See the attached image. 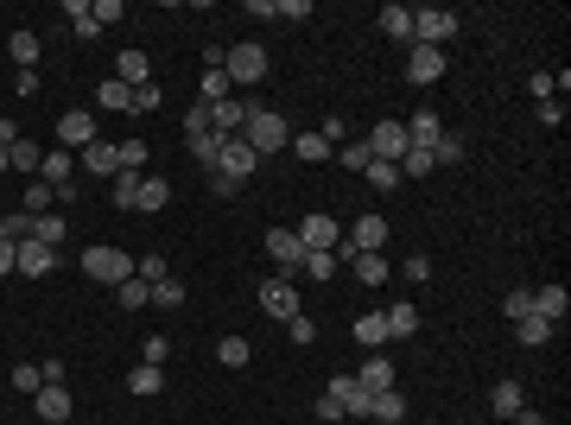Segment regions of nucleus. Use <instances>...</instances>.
I'll return each mask as SVG.
<instances>
[{
    "mask_svg": "<svg viewBox=\"0 0 571 425\" xmlns=\"http://www.w3.org/2000/svg\"><path fill=\"white\" fill-rule=\"evenodd\" d=\"M83 274L96 285H121V280H134V254L128 248H109V242H96V248H83V261H77Z\"/></svg>",
    "mask_w": 571,
    "mask_h": 425,
    "instance_id": "nucleus-1",
    "label": "nucleus"
},
{
    "mask_svg": "<svg viewBox=\"0 0 571 425\" xmlns=\"http://www.w3.org/2000/svg\"><path fill=\"white\" fill-rule=\"evenodd\" d=\"M223 77H229V89H254V83L267 77V51H261L254 38L229 45V51H223Z\"/></svg>",
    "mask_w": 571,
    "mask_h": 425,
    "instance_id": "nucleus-2",
    "label": "nucleus"
},
{
    "mask_svg": "<svg viewBox=\"0 0 571 425\" xmlns=\"http://www.w3.org/2000/svg\"><path fill=\"white\" fill-rule=\"evenodd\" d=\"M242 140L267 159V152H286V146H292V128H286V115H274V109H254L248 128H242Z\"/></svg>",
    "mask_w": 571,
    "mask_h": 425,
    "instance_id": "nucleus-3",
    "label": "nucleus"
},
{
    "mask_svg": "<svg viewBox=\"0 0 571 425\" xmlns=\"http://www.w3.org/2000/svg\"><path fill=\"white\" fill-rule=\"evenodd\" d=\"M451 38H457V13H451V6H413V45L444 51Z\"/></svg>",
    "mask_w": 571,
    "mask_h": 425,
    "instance_id": "nucleus-4",
    "label": "nucleus"
},
{
    "mask_svg": "<svg viewBox=\"0 0 571 425\" xmlns=\"http://www.w3.org/2000/svg\"><path fill=\"white\" fill-rule=\"evenodd\" d=\"M254 298H261V311H267V317H298V285H292V274H274V280H261V292H254Z\"/></svg>",
    "mask_w": 571,
    "mask_h": 425,
    "instance_id": "nucleus-5",
    "label": "nucleus"
},
{
    "mask_svg": "<svg viewBox=\"0 0 571 425\" xmlns=\"http://www.w3.org/2000/svg\"><path fill=\"white\" fill-rule=\"evenodd\" d=\"M298 242H305V254H337L343 248V223L337 216H305L298 223Z\"/></svg>",
    "mask_w": 571,
    "mask_h": 425,
    "instance_id": "nucleus-6",
    "label": "nucleus"
},
{
    "mask_svg": "<svg viewBox=\"0 0 571 425\" xmlns=\"http://www.w3.org/2000/svg\"><path fill=\"white\" fill-rule=\"evenodd\" d=\"M324 394H330V400H337V407H343V420H369V400H375V394H369V388H362V381H356V375H330V388H324Z\"/></svg>",
    "mask_w": 571,
    "mask_h": 425,
    "instance_id": "nucleus-7",
    "label": "nucleus"
},
{
    "mask_svg": "<svg viewBox=\"0 0 571 425\" xmlns=\"http://www.w3.org/2000/svg\"><path fill=\"white\" fill-rule=\"evenodd\" d=\"M89 140H102V128H96V115H89V109L57 115V146H64V152H83Z\"/></svg>",
    "mask_w": 571,
    "mask_h": 425,
    "instance_id": "nucleus-8",
    "label": "nucleus"
},
{
    "mask_svg": "<svg viewBox=\"0 0 571 425\" xmlns=\"http://www.w3.org/2000/svg\"><path fill=\"white\" fill-rule=\"evenodd\" d=\"M216 171H229V178H242V184H248V178L261 171V152L235 134V140H223V152H216Z\"/></svg>",
    "mask_w": 571,
    "mask_h": 425,
    "instance_id": "nucleus-9",
    "label": "nucleus"
},
{
    "mask_svg": "<svg viewBox=\"0 0 571 425\" xmlns=\"http://www.w3.org/2000/svg\"><path fill=\"white\" fill-rule=\"evenodd\" d=\"M32 407H38V420H45V425H64L70 413H77V400H70V388H64V381H45V388L32 394Z\"/></svg>",
    "mask_w": 571,
    "mask_h": 425,
    "instance_id": "nucleus-10",
    "label": "nucleus"
},
{
    "mask_svg": "<svg viewBox=\"0 0 571 425\" xmlns=\"http://www.w3.org/2000/svg\"><path fill=\"white\" fill-rule=\"evenodd\" d=\"M407 121H375V134H369V152L375 159H388V165H400V152H407Z\"/></svg>",
    "mask_w": 571,
    "mask_h": 425,
    "instance_id": "nucleus-11",
    "label": "nucleus"
},
{
    "mask_svg": "<svg viewBox=\"0 0 571 425\" xmlns=\"http://www.w3.org/2000/svg\"><path fill=\"white\" fill-rule=\"evenodd\" d=\"M267 254H274V267H280V274H298V261H305L298 229H267Z\"/></svg>",
    "mask_w": 571,
    "mask_h": 425,
    "instance_id": "nucleus-12",
    "label": "nucleus"
},
{
    "mask_svg": "<svg viewBox=\"0 0 571 425\" xmlns=\"http://www.w3.org/2000/svg\"><path fill=\"white\" fill-rule=\"evenodd\" d=\"M109 77H115V83H128V89H146V83H152V57H146V51H121Z\"/></svg>",
    "mask_w": 571,
    "mask_h": 425,
    "instance_id": "nucleus-13",
    "label": "nucleus"
},
{
    "mask_svg": "<svg viewBox=\"0 0 571 425\" xmlns=\"http://www.w3.org/2000/svg\"><path fill=\"white\" fill-rule=\"evenodd\" d=\"M407 140L413 146H438L444 140V115H438V109H413V115H407Z\"/></svg>",
    "mask_w": 571,
    "mask_h": 425,
    "instance_id": "nucleus-14",
    "label": "nucleus"
},
{
    "mask_svg": "<svg viewBox=\"0 0 571 425\" xmlns=\"http://www.w3.org/2000/svg\"><path fill=\"white\" fill-rule=\"evenodd\" d=\"M407 77H413V83H438V77H444V51L413 45V51H407Z\"/></svg>",
    "mask_w": 571,
    "mask_h": 425,
    "instance_id": "nucleus-15",
    "label": "nucleus"
},
{
    "mask_svg": "<svg viewBox=\"0 0 571 425\" xmlns=\"http://www.w3.org/2000/svg\"><path fill=\"white\" fill-rule=\"evenodd\" d=\"M375 26H381L388 38H400V45H413V6H400V0H388V6L375 13Z\"/></svg>",
    "mask_w": 571,
    "mask_h": 425,
    "instance_id": "nucleus-16",
    "label": "nucleus"
},
{
    "mask_svg": "<svg viewBox=\"0 0 571 425\" xmlns=\"http://www.w3.org/2000/svg\"><path fill=\"white\" fill-rule=\"evenodd\" d=\"M70 171H77V152H64V146H51V152L38 159V178H45L51 191H64V184H70Z\"/></svg>",
    "mask_w": 571,
    "mask_h": 425,
    "instance_id": "nucleus-17",
    "label": "nucleus"
},
{
    "mask_svg": "<svg viewBox=\"0 0 571 425\" xmlns=\"http://www.w3.org/2000/svg\"><path fill=\"white\" fill-rule=\"evenodd\" d=\"M77 165H83V171H102V178H115V171H121V159H115V140H89L83 152H77Z\"/></svg>",
    "mask_w": 571,
    "mask_h": 425,
    "instance_id": "nucleus-18",
    "label": "nucleus"
},
{
    "mask_svg": "<svg viewBox=\"0 0 571 425\" xmlns=\"http://www.w3.org/2000/svg\"><path fill=\"white\" fill-rule=\"evenodd\" d=\"M19 274H57V248L51 242H19Z\"/></svg>",
    "mask_w": 571,
    "mask_h": 425,
    "instance_id": "nucleus-19",
    "label": "nucleus"
},
{
    "mask_svg": "<svg viewBox=\"0 0 571 425\" xmlns=\"http://www.w3.org/2000/svg\"><path fill=\"white\" fill-rule=\"evenodd\" d=\"M356 381H362L369 394H388V388H394V362H388V356H369V362L356 368Z\"/></svg>",
    "mask_w": 571,
    "mask_h": 425,
    "instance_id": "nucleus-20",
    "label": "nucleus"
},
{
    "mask_svg": "<svg viewBox=\"0 0 571 425\" xmlns=\"http://www.w3.org/2000/svg\"><path fill=\"white\" fill-rule=\"evenodd\" d=\"M534 311H540L546 324H566V311H571L566 285H540V292H534Z\"/></svg>",
    "mask_w": 571,
    "mask_h": 425,
    "instance_id": "nucleus-21",
    "label": "nucleus"
},
{
    "mask_svg": "<svg viewBox=\"0 0 571 425\" xmlns=\"http://www.w3.org/2000/svg\"><path fill=\"white\" fill-rule=\"evenodd\" d=\"M165 203H171V184H165L159 171H152V178H140V197H134V210H146V216H159Z\"/></svg>",
    "mask_w": 571,
    "mask_h": 425,
    "instance_id": "nucleus-22",
    "label": "nucleus"
},
{
    "mask_svg": "<svg viewBox=\"0 0 571 425\" xmlns=\"http://www.w3.org/2000/svg\"><path fill=\"white\" fill-rule=\"evenodd\" d=\"M6 57H13L19 70H32V64H38V32H32V26H19V32L6 38Z\"/></svg>",
    "mask_w": 571,
    "mask_h": 425,
    "instance_id": "nucleus-23",
    "label": "nucleus"
},
{
    "mask_svg": "<svg viewBox=\"0 0 571 425\" xmlns=\"http://www.w3.org/2000/svg\"><path fill=\"white\" fill-rule=\"evenodd\" d=\"M553 330H559V324H546L540 311H527V317H514V337H521L527 349H540V343H553Z\"/></svg>",
    "mask_w": 571,
    "mask_h": 425,
    "instance_id": "nucleus-24",
    "label": "nucleus"
},
{
    "mask_svg": "<svg viewBox=\"0 0 571 425\" xmlns=\"http://www.w3.org/2000/svg\"><path fill=\"white\" fill-rule=\"evenodd\" d=\"M489 407H495V420H514V413H521V407H527V394H521V381H514V375H508V381H502V388H495V394H489Z\"/></svg>",
    "mask_w": 571,
    "mask_h": 425,
    "instance_id": "nucleus-25",
    "label": "nucleus"
},
{
    "mask_svg": "<svg viewBox=\"0 0 571 425\" xmlns=\"http://www.w3.org/2000/svg\"><path fill=\"white\" fill-rule=\"evenodd\" d=\"M369 420H375V425H400V420H407V400L388 388V394H375V400H369Z\"/></svg>",
    "mask_w": 571,
    "mask_h": 425,
    "instance_id": "nucleus-26",
    "label": "nucleus"
},
{
    "mask_svg": "<svg viewBox=\"0 0 571 425\" xmlns=\"http://www.w3.org/2000/svg\"><path fill=\"white\" fill-rule=\"evenodd\" d=\"M184 146H191V159H203V165L216 171V152H223V140H216L210 128H184Z\"/></svg>",
    "mask_w": 571,
    "mask_h": 425,
    "instance_id": "nucleus-27",
    "label": "nucleus"
},
{
    "mask_svg": "<svg viewBox=\"0 0 571 425\" xmlns=\"http://www.w3.org/2000/svg\"><path fill=\"white\" fill-rule=\"evenodd\" d=\"M356 343H362V349H381V343H394V337H388V317H381V311L356 317Z\"/></svg>",
    "mask_w": 571,
    "mask_h": 425,
    "instance_id": "nucleus-28",
    "label": "nucleus"
},
{
    "mask_svg": "<svg viewBox=\"0 0 571 425\" xmlns=\"http://www.w3.org/2000/svg\"><path fill=\"white\" fill-rule=\"evenodd\" d=\"M216 362H223V368H248V362H254V343H248V337H223V343H216Z\"/></svg>",
    "mask_w": 571,
    "mask_h": 425,
    "instance_id": "nucleus-29",
    "label": "nucleus"
},
{
    "mask_svg": "<svg viewBox=\"0 0 571 425\" xmlns=\"http://www.w3.org/2000/svg\"><path fill=\"white\" fill-rule=\"evenodd\" d=\"M96 102H102V109H115V115H128L134 89H128V83H115V77H102V83H96Z\"/></svg>",
    "mask_w": 571,
    "mask_h": 425,
    "instance_id": "nucleus-30",
    "label": "nucleus"
},
{
    "mask_svg": "<svg viewBox=\"0 0 571 425\" xmlns=\"http://www.w3.org/2000/svg\"><path fill=\"white\" fill-rule=\"evenodd\" d=\"M381 317H388V337H400V343H407V337H413V330H420V311H413V305H407V298H400V305H394V311H381Z\"/></svg>",
    "mask_w": 571,
    "mask_h": 425,
    "instance_id": "nucleus-31",
    "label": "nucleus"
},
{
    "mask_svg": "<svg viewBox=\"0 0 571 425\" xmlns=\"http://www.w3.org/2000/svg\"><path fill=\"white\" fill-rule=\"evenodd\" d=\"M115 305H121V311H140V305H152V285H146L140 274L121 280V285H115Z\"/></svg>",
    "mask_w": 571,
    "mask_h": 425,
    "instance_id": "nucleus-32",
    "label": "nucleus"
},
{
    "mask_svg": "<svg viewBox=\"0 0 571 425\" xmlns=\"http://www.w3.org/2000/svg\"><path fill=\"white\" fill-rule=\"evenodd\" d=\"M6 159H13V171H32V178H38V159H45V146H38V140H13V146H6Z\"/></svg>",
    "mask_w": 571,
    "mask_h": 425,
    "instance_id": "nucleus-33",
    "label": "nucleus"
},
{
    "mask_svg": "<svg viewBox=\"0 0 571 425\" xmlns=\"http://www.w3.org/2000/svg\"><path fill=\"white\" fill-rule=\"evenodd\" d=\"M426 171H438L431 146H407V152H400V178H426Z\"/></svg>",
    "mask_w": 571,
    "mask_h": 425,
    "instance_id": "nucleus-34",
    "label": "nucleus"
},
{
    "mask_svg": "<svg viewBox=\"0 0 571 425\" xmlns=\"http://www.w3.org/2000/svg\"><path fill=\"white\" fill-rule=\"evenodd\" d=\"M292 152H298V159H305V165H317V159H330V152H337V146L324 140V134H292Z\"/></svg>",
    "mask_w": 571,
    "mask_h": 425,
    "instance_id": "nucleus-35",
    "label": "nucleus"
},
{
    "mask_svg": "<svg viewBox=\"0 0 571 425\" xmlns=\"http://www.w3.org/2000/svg\"><path fill=\"white\" fill-rule=\"evenodd\" d=\"M337 267H343V261H337V254H305V261H298V274H292V280H330V274H337Z\"/></svg>",
    "mask_w": 571,
    "mask_h": 425,
    "instance_id": "nucleus-36",
    "label": "nucleus"
},
{
    "mask_svg": "<svg viewBox=\"0 0 571 425\" xmlns=\"http://www.w3.org/2000/svg\"><path fill=\"white\" fill-rule=\"evenodd\" d=\"M349 267H356V280H362V285L388 280V261H381V254H349Z\"/></svg>",
    "mask_w": 571,
    "mask_h": 425,
    "instance_id": "nucleus-37",
    "label": "nucleus"
},
{
    "mask_svg": "<svg viewBox=\"0 0 571 425\" xmlns=\"http://www.w3.org/2000/svg\"><path fill=\"white\" fill-rule=\"evenodd\" d=\"M152 305H159V311H178V305H184V280H171V274L152 280Z\"/></svg>",
    "mask_w": 571,
    "mask_h": 425,
    "instance_id": "nucleus-38",
    "label": "nucleus"
},
{
    "mask_svg": "<svg viewBox=\"0 0 571 425\" xmlns=\"http://www.w3.org/2000/svg\"><path fill=\"white\" fill-rule=\"evenodd\" d=\"M159 388H165V375H159V368H152V362H140V368H134V375H128V394H159Z\"/></svg>",
    "mask_w": 571,
    "mask_h": 425,
    "instance_id": "nucleus-39",
    "label": "nucleus"
},
{
    "mask_svg": "<svg viewBox=\"0 0 571 425\" xmlns=\"http://www.w3.org/2000/svg\"><path fill=\"white\" fill-rule=\"evenodd\" d=\"M362 178H369L375 191H394V184H400V165H388V159H369V171H362Z\"/></svg>",
    "mask_w": 571,
    "mask_h": 425,
    "instance_id": "nucleus-40",
    "label": "nucleus"
},
{
    "mask_svg": "<svg viewBox=\"0 0 571 425\" xmlns=\"http://www.w3.org/2000/svg\"><path fill=\"white\" fill-rule=\"evenodd\" d=\"M64 229H70L64 216H32V242H51V248H57V242H64Z\"/></svg>",
    "mask_w": 571,
    "mask_h": 425,
    "instance_id": "nucleus-41",
    "label": "nucleus"
},
{
    "mask_svg": "<svg viewBox=\"0 0 571 425\" xmlns=\"http://www.w3.org/2000/svg\"><path fill=\"white\" fill-rule=\"evenodd\" d=\"M140 178H146V171H115V203H121V210H134V197H140Z\"/></svg>",
    "mask_w": 571,
    "mask_h": 425,
    "instance_id": "nucleus-42",
    "label": "nucleus"
},
{
    "mask_svg": "<svg viewBox=\"0 0 571 425\" xmlns=\"http://www.w3.org/2000/svg\"><path fill=\"white\" fill-rule=\"evenodd\" d=\"M337 159H343L349 171H369V159H375V152H369V140H343V146H337Z\"/></svg>",
    "mask_w": 571,
    "mask_h": 425,
    "instance_id": "nucleus-43",
    "label": "nucleus"
},
{
    "mask_svg": "<svg viewBox=\"0 0 571 425\" xmlns=\"http://www.w3.org/2000/svg\"><path fill=\"white\" fill-rule=\"evenodd\" d=\"M229 96H235L229 77H223V70H203V96H197V102H229Z\"/></svg>",
    "mask_w": 571,
    "mask_h": 425,
    "instance_id": "nucleus-44",
    "label": "nucleus"
},
{
    "mask_svg": "<svg viewBox=\"0 0 571 425\" xmlns=\"http://www.w3.org/2000/svg\"><path fill=\"white\" fill-rule=\"evenodd\" d=\"M45 210H51V184L32 178V184H26V216H45Z\"/></svg>",
    "mask_w": 571,
    "mask_h": 425,
    "instance_id": "nucleus-45",
    "label": "nucleus"
},
{
    "mask_svg": "<svg viewBox=\"0 0 571 425\" xmlns=\"http://www.w3.org/2000/svg\"><path fill=\"white\" fill-rule=\"evenodd\" d=\"M286 337H292L298 349H311V343H317V324H311V317L298 311V317H286Z\"/></svg>",
    "mask_w": 571,
    "mask_h": 425,
    "instance_id": "nucleus-46",
    "label": "nucleus"
},
{
    "mask_svg": "<svg viewBox=\"0 0 571 425\" xmlns=\"http://www.w3.org/2000/svg\"><path fill=\"white\" fill-rule=\"evenodd\" d=\"M115 159H121V171H140L146 165V140H115Z\"/></svg>",
    "mask_w": 571,
    "mask_h": 425,
    "instance_id": "nucleus-47",
    "label": "nucleus"
},
{
    "mask_svg": "<svg viewBox=\"0 0 571 425\" xmlns=\"http://www.w3.org/2000/svg\"><path fill=\"white\" fill-rule=\"evenodd\" d=\"M431 159H438V165H457V159H463V134H451V128H444V140L431 146Z\"/></svg>",
    "mask_w": 571,
    "mask_h": 425,
    "instance_id": "nucleus-48",
    "label": "nucleus"
},
{
    "mask_svg": "<svg viewBox=\"0 0 571 425\" xmlns=\"http://www.w3.org/2000/svg\"><path fill=\"white\" fill-rule=\"evenodd\" d=\"M502 311H508V324H514V317H527V311H534V292H527V285H514V292L502 298Z\"/></svg>",
    "mask_w": 571,
    "mask_h": 425,
    "instance_id": "nucleus-49",
    "label": "nucleus"
},
{
    "mask_svg": "<svg viewBox=\"0 0 571 425\" xmlns=\"http://www.w3.org/2000/svg\"><path fill=\"white\" fill-rule=\"evenodd\" d=\"M165 356H171V337H146L140 343V362H152V368H165Z\"/></svg>",
    "mask_w": 571,
    "mask_h": 425,
    "instance_id": "nucleus-50",
    "label": "nucleus"
},
{
    "mask_svg": "<svg viewBox=\"0 0 571 425\" xmlns=\"http://www.w3.org/2000/svg\"><path fill=\"white\" fill-rule=\"evenodd\" d=\"M121 13H128V6H121V0H89V19H96V26H115V19H121Z\"/></svg>",
    "mask_w": 571,
    "mask_h": 425,
    "instance_id": "nucleus-51",
    "label": "nucleus"
},
{
    "mask_svg": "<svg viewBox=\"0 0 571 425\" xmlns=\"http://www.w3.org/2000/svg\"><path fill=\"white\" fill-rule=\"evenodd\" d=\"M13 388H19V394H38V388H45V375H38L32 362H19V368H13Z\"/></svg>",
    "mask_w": 571,
    "mask_h": 425,
    "instance_id": "nucleus-52",
    "label": "nucleus"
},
{
    "mask_svg": "<svg viewBox=\"0 0 571 425\" xmlns=\"http://www.w3.org/2000/svg\"><path fill=\"white\" fill-rule=\"evenodd\" d=\"M159 109V83H146V89H134V102H128V115H152Z\"/></svg>",
    "mask_w": 571,
    "mask_h": 425,
    "instance_id": "nucleus-53",
    "label": "nucleus"
},
{
    "mask_svg": "<svg viewBox=\"0 0 571 425\" xmlns=\"http://www.w3.org/2000/svg\"><path fill=\"white\" fill-rule=\"evenodd\" d=\"M527 96H534V102H553V70H534V77H527Z\"/></svg>",
    "mask_w": 571,
    "mask_h": 425,
    "instance_id": "nucleus-54",
    "label": "nucleus"
},
{
    "mask_svg": "<svg viewBox=\"0 0 571 425\" xmlns=\"http://www.w3.org/2000/svg\"><path fill=\"white\" fill-rule=\"evenodd\" d=\"M134 274L152 285V280H165V261H159V254H140V261H134Z\"/></svg>",
    "mask_w": 571,
    "mask_h": 425,
    "instance_id": "nucleus-55",
    "label": "nucleus"
},
{
    "mask_svg": "<svg viewBox=\"0 0 571 425\" xmlns=\"http://www.w3.org/2000/svg\"><path fill=\"white\" fill-rule=\"evenodd\" d=\"M210 191H216V197H235V191H242V178H229V171H210Z\"/></svg>",
    "mask_w": 571,
    "mask_h": 425,
    "instance_id": "nucleus-56",
    "label": "nucleus"
},
{
    "mask_svg": "<svg viewBox=\"0 0 571 425\" xmlns=\"http://www.w3.org/2000/svg\"><path fill=\"white\" fill-rule=\"evenodd\" d=\"M0 274H19V248H13L6 235H0Z\"/></svg>",
    "mask_w": 571,
    "mask_h": 425,
    "instance_id": "nucleus-57",
    "label": "nucleus"
},
{
    "mask_svg": "<svg viewBox=\"0 0 571 425\" xmlns=\"http://www.w3.org/2000/svg\"><path fill=\"white\" fill-rule=\"evenodd\" d=\"M317 420H324V425H337V420H343V407H337L330 394H317Z\"/></svg>",
    "mask_w": 571,
    "mask_h": 425,
    "instance_id": "nucleus-58",
    "label": "nucleus"
},
{
    "mask_svg": "<svg viewBox=\"0 0 571 425\" xmlns=\"http://www.w3.org/2000/svg\"><path fill=\"white\" fill-rule=\"evenodd\" d=\"M280 19H311V0H280Z\"/></svg>",
    "mask_w": 571,
    "mask_h": 425,
    "instance_id": "nucleus-59",
    "label": "nucleus"
},
{
    "mask_svg": "<svg viewBox=\"0 0 571 425\" xmlns=\"http://www.w3.org/2000/svg\"><path fill=\"white\" fill-rule=\"evenodd\" d=\"M407 280H431V261H426V254H407Z\"/></svg>",
    "mask_w": 571,
    "mask_h": 425,
    "instance_id": "nucleus-60",
    "label": "nucleus"
},
{
    "mask_svg": "<svg viewBox=\"0 0 571 425\" xmlns=\"http://www.w3.org/2000/svg\"><path fill=\"white\" fill-rule=\"evenodd\" d=\"M508 425H546V413H534V407H521V413H514Z\"/></svg>",
    "mask_w": 571,
    "mask_h": 425,
    "instance_id": "nucleus-61",
    "label": "nucleus"
},
{
    "mask_svg": "<svg viewBox=\"0 0 571 425\" xmlns=\"http://www.w3.org/2000/svg\"><path fill=\"white\" fill-rule=\"evenodd\" d=\"M0 171H13V159H6V146H0Z\"/></svg>",
    "mask_w": 571,
    "mask_h": 425,
    "instance_id": "nucleus-62",
    "label": "nucleus"
}]
</instances>
